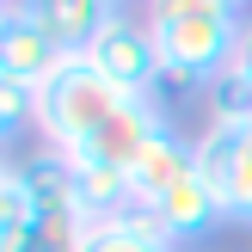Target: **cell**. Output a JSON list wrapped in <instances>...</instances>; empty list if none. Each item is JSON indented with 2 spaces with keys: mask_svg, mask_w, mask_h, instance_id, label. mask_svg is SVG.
<instances>
[{
  "mask_svg": "<svg viewBox=\"0 0 252 252\" xmlns=\"http://www.w3.org/2000/svg\"><path fill=\"white\" fill-rule=\"evenodd\" d=\"M246 0H142V25L160 49L166 86H216L240 56Z\"/></svg>",
  "mask_w": 252,
  "mask_h": 252,
  "instance_id": "cell-1",
  "label": "cell"
},
{
  "mask_svg": "<svg viewBox=\"0 0 252 252\" xmlns=\"http://www.w3.org/2000/svg\"><path fill=\"white\" fill-rule=\"evenodd\" d=\"M123 98H129V93L111 86L86 56H68V62L43 80V93H37V105H43L37 129H43V142L56 148V154H74V148H86V142L111 123V111H117Z\"/></svg>",
  "mask_w": 252,
  "mask_h": 252,
  "instance_id": "cell-2",
  "label": "cell"
},
{
  "mask_svg": "<svg viewBox=\"0 0 252 252\" xmlns=\"http://www.w3.org/2000/svg\"><path fill=\"white\" fill-rule=\"evenodd\" d=\"M197 172L221 203V221L252 228V123H209L197 135Z\"/></svg>",
  "mask_w": 252,
  "mask_h": 252,
  "instance_id": "cell-3",
  "label": "cell"
},
{
  "mask_svg": "<svg viewBox=\"0 0 252 252\" xmlns=\"http://www.w3.org/2000/svg\"><path fill=\"white\" fill-rule=\"evenodd\" d=\"M86 62H93L111 86H123V93H154V80H166V74H160V49H154V37H148V25L129 19V12H117V19L93 37Z\"/></svg>",
  "mask_w": 252,
  "mask_h": 252,
  "instance_id": "cell-4",
  "label": "cell"
},
{
  "mask_svg": "<svg viewBox=\"0 0 252 252\" xmlns=\"http://www.w3.org/2000/svg\"><path fill=\"white\" fill-rule=\"evenodd\" d=\"M160 129H172V117L154 105V93H129L117 111H111V123H105L86 148H74V154H80V160H98V166H123V172H135V166H142V154L154 148Z\"/></svg>",
  "mask_w": 252,
  "mask_h": 252,
  "instance_id": "cell-5",
  "label": "cell"
},
{
  "mask_svg": "<svg viewBox=\"0 0 252 252\" xmlns=\"http://www.w3.org/2000/svg\"><path fill=\"white\" fill-rule=\"evenodd\" d=\"M12 6H19L56 49L86 56V49H93V37L123 12V0H12Z\"/></svg>",
  "mask_w": 252,
  "mask_h": 252,
  "instance_id": "cell-6",
  "label": "cell"
},
{
  "mask_svg": "<svg viewBox=\"0 0 252 252\" xmlns=\"http://www.w3.org/2000/svg\"><path fill=\"white\" fill-rule=\"evenodd\" d=\"M62 62H68V49H56L19 6L0 19V80H19V86H37V93H43V80Z\"/></svg>",
  "mask_w": 252,
  "mask_h": 252,
  "instance_id": "cell-7",
  "label": "cell"
},
{
  "mask_svg": "<svg viewBox=\"0 0 252 252\" xmlns=\"http://www.w3.org/2000/svg\"><path fill=\"white\" fill-rule=\"evenodd\" d=\"M154 216H160V228H166L172 240H203L209 228H221V203H216V191H209V179L197 166L154 203Z\"/></svg>",
  "mask_w": 252,
  "mask_h": 252,
  "instance_id": "cell-8",
  "label": "cell"
},
{
  "mask_svg": "<svg viewBox=\"0 0 252 252\" xmlns=\"http://www.w3.org/2000/svg\"><path fill=\"white\" fill-rule=\"evenodd\" d=\"M191 166H197V142H185L179 129H160V135H154V148L142 154V166L129 172L135 203H142V209H154V203H160V197H166V191H172V185H179Z\"/></svg>",
  "mask_w": 252,
  "mask_h": 252,
  "instance_id": "cell-9",
  "label": "cell"
},
{
  "mask_svg": "<svg viewBox=\"0 0 252 252\" xmlns=\"http://www.w3.org/2000/svg\"><path fill=\"white\" fill-rule=\"evenodd\" d=\"M74 252H179V240H172L166 228H160L154 209H123L117 221H93V228L80 234V246Z\"/></svg>",
  "mask_w": 252,
  "mask_h": 252,
  "instance_id": "cell-10",
  "label": "cell"
},
{
  "mask_svg": "<svg viewBox=\"0 0 252 252\" xmlns=\"http://www.w3.org/2000/svg\"><path fill=\"white\" fill-rule=\"evenodd\" d=\"M19 172H25V185H31L37 216H62V221L86 216V209H80V191H74V166H68V154H56V148H37V154L25 160Z\"/></svg>",
  "mask_w": 252,
  "mask_h": 252,
  "instance_id": "cell-11",
  "label": "cell"
},
{
  "mask_svg": "<svg viewBox=\"0 0 252 252\" xmlns=\"http://www.w3.org/2000/svg\"><path fill=\"white\" fill-rule=\"evenodd\" d=\"M68 166H74L80 209L93 221H117L123 209H135V191H129V172L123 166H98V160H80V154H68Z\"/></svg>",
  "mask_w": 252,
  "mask_h": 252,
  "instance_id": "cell-12",
  "label": "cell"
},
{
  "mask_svg": "<svg viewBox=\"0 0 252 252\" xmlns=\"http://www.w3.org/2000/svg\"><path fill=\"white\" fill-rule=\"evenodd\" d=\"M37 117H43V105H37V86L0 80V142H12V135L37 129Z\"/></svg>",
  "mask_w": 252,
  "mask_h": 252,
  "instance_id": "cell-13",
  "label": "cell"
},
{
  "mask_svg": "<svg viewBox=\"0 0 252 252\" xmlns=\"http://www.w3.org/2000/svg\"><path fill=\"white\" fill-rule=\"evenodd\" d=\"M234 68L252 80V19H246V37H240V56H234Z\"/></svg>",
  "mask_w": 252,
  "mask_h": 252,
  "instance_id": "cell-14",
  "label": "cell"
},
{
  "mask_svg": "<svg viewBox=\"0 0 252 252\" xmlns=\"http://www.w3.org/2000/svg\"><path fill=\"white\" fill-rule=\"evenodd\" d=\"M6 179H12V166H6V160H0V191H6Z\"/></svg>",
  "mask_w": 252,
  "mask_h": 252,
  "instance_id": "cell-15",
  "label": "cell"
},
{
  "mask_svg": "<svg viewBox=\"0 0 252 252\" xmlns=\"http://www.w3.org/2000/svg\"><path fill=\"white\" fill-rule=\"evenodd\" d=\"M6 12H12V6H0V19H6Z\"/></svg>",
  "mask_w": 252,
  "mask_h": 252,
  "instance_id": "cell-16",
  "label": "cell"
},
{
  "mask_svg": "<svg viewBox=\"0 0 252 252\" xmlns=\"http://www.w3.org/2000/svg\"><path fill=\"white\" fill-rule=\"evenodd\" d=\"M0 6H12V0H0Z\"/></svg>",
  "mask_w": 252,
  "mask_h": 252,
  "instance_id": "cell-17",
  "label": "cell"
}]
</instances>
